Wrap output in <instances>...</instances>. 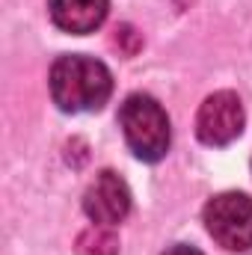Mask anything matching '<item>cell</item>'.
Listing matches in <instances>:
<instances>
[{"instance_id": "277c9868", "label": "cell", "mask_w": 252, "mask_h": 255, "mask_svg": "<svg viewBox=\"0 0 252 255\" xmlns=\"http://www.w3.org/2000/svg\"><path fill=\"white\" fill-rule=\"evenodd\" d=\"M244 130V104L235 92L223 89L202 101L196 116V136L205 145H229Z\"/></svg>"}, {"instance_id": "6da1fadb", "label": "cell", "mask_w": 252, "mask_h": 255, "mask_svg": "<svg viewBox=\"0 0 252 255\" xmlns=\"http://www.w3.org/2000/svg\"><path fill=\"white\" fill-rule=\"evenodd\" d=\"M51 98L63 113L101 110L113 92V74L101 60L68 54L51 65Z\"/></svg>"}, {"instance_id": "3957f363", "label": "cell", "mask_w": 252, "mask_h": 255, "mask_svg": "<svg viewBox=\"0 0 252 255\" xmlns=\"http://www.w3.org/2000/svg\"><path fill=\"white\" fill-rule=\"evenodd\" d=\"M205 226L223 250L252 247V199L247 193H220L205 205Z\"/></svg>"}, {"instance_id": "5b68a950", "label": "cell", "mask_w": 252, "mask_h": 255, "mask_svg": "<svg viewBox=\"0 0 252 255\" xmlns=\"http://www.w3.org/2000/svg\"><path fill=\"white\" fill-rule=\"evenodd\" d=\"M83 211L95 226H116L122 223L130 211V190L127 184L110 169L98 172L95 181L86 187Z\"/></svg>"}, {"instance_id": "8992f818", "label": "cell", "mask_w": 252, "mask_h": 255, "mask_svg": "<svg viewBox=\"0 0 252 255\" xmlns=\"http://www.w3.org/2000/svg\"><path fill=\"white\" fill-rule=\"evenodd\" d=\"M48 9L60 30L71 36H86L104 24L110 0H48Z\"/></svg>"}, {"instance_id": "52a82bcc", "label": "cell", "mask_w": 252, "mask_h": 255, "mask_svg": "<svg viewBox=\"0 0 252 255\" xmlns=\"http://www.w3.org/2000/svg\"><path fill=\"white\" fill-rule=\"evenodd\" d=\"M74 250H77V255H116L119 253V238L110 226H92L77 238Z\"/></svg>"}, {"instance_id": "7a4b0ae2", "label": "cell", "mask_w": 252, "mask_h": 255, "mask_svg": "<svg viewBox=\"0 0 252 255\" xmlns=\"http://www.w3.org/2000/svg\"><path fill=\"white\" fill-rule=\"evenodd\" d=\"M119 125L125 133V142L139 160L154 163L169 151V119L166 110L151 95L142 92L127 95L119 110Z\"/></svg>"}, {"instance_id": "ba28073f", "label": "cell", "mask_w": 252, "mask_h": 255, "mask_svg": "<svg viewBox=\"0 0 252 255\" xmlns=\"http://www.w3.org/2000/svg\"><path fill=\"white\" fill-rule=\"evenodd\" d=\"M163 255H202L196 247H184V244H178V247H169Z\"/></svg>"}]
</instances>
